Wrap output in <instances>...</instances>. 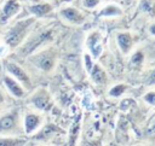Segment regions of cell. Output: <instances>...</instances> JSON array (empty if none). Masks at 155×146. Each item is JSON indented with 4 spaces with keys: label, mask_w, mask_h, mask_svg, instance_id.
<instances>
[{
    "label": "cell",
    "mask_w": 155,
    "mask_h": 146,
    "mask_svg": "<svg viewBox=\"0 0 155 146\" xmlns=\"http://www.w3.org/2000/svg\"><path fill=\"white\" fill-rule=\"evenodd\" d=\"M85 59H86V66H87V69H91V59L88 58V56H86Z\"/></svg>",
    "instance_id": "22"
},
{
    "label": "cell",
    "mask_w": 155,
    "mask_h": 146,
    "mask_svg": "<svg viewBox=\"0 0 155 146\" xmlns=\"http://www.w3.org/2000/svg\"><path fill=\"white\" fill-rule=\"evenodd\" d=\"M29 11H30L33 14H36V16H44V14H46L47 12L51 11V6H50L48 4L33 5V6H29Z\"/></svg>",
    "instance_id": "12"
},
{
    "label": "cell",
    "mask_w": 155,
    "mask_h": 146,
    "mask_svg": "<svg viewBox=\"0 0 155 146\" xmlns=\"http://www.w3.org/2000/svg\"><path fill=\"white\" fill-rule=\"evenodd\" d=\"M2 83L4 86L7 88L8 93L12 94L13 97L16 98H22L24 95V89L23 87L21 86V83L15 78L12 77L10 74H4L2 75Z\"/></svg>",
    "instance_id": "6"
},
{
    "label": "cell",
    "mask_w": 155,
    "mask_h": 146,
    "mask_svg": "<svg viewBox=\"0 0 155 146\" xmlns=\"http://www.w3.org/2000/svg\"><path fill=\"white\" fill-rule=\"evenodd\" d=\"M117 13H120V10H117L116 7H114V6H109V7H107L105 10H103L102 12H101V14L102 16H111V14H117Z\"/></svg>",
    "instance_id": "16"
},
{
    "label": "cell",
    "mask_w": 155,
    "mask_h": 146,
    "mask_svg": "<svg viewBox=\"0 0 155 146\" xmlns=\"http://www.w3.org/2000/svg\"><path fill=\"white\" fill-rule=\"evenodd\" d=\"M40 124V117L34 113H28L24 117V132L27 134L33 133Z\"/></svg>",
    "instance_id": "9"
},
{
    "label": "cell",
    "mask_w": 155,
    "mask_h": 146,
    "mask_svg": "<svg viewBox=\"0 0 155 146\" xmlns=\"http://www.w3.org/2000/svg\"><path fill=\"white\" fill-rule=\"evenodd\" d=\"M155 80V71H154V74H153V76H151V81H154Z\"/></svg>",
    "instance_id": "24"
},
{
    "label": "cell",
    "mask_w": 155,
    "mask_h": 146,
    "mask_svg": "<svg viewBox=\"0 0 155 146\" xmlns=\"http://www.w3.org/2000/svg\"><path fill=\"white\" fill-rule=\"evenodd\" d=\"M117 41H119V45H120V47H121V49H122L124 52L128 49L130 43H131V37H130V35H127V34H120V35L117 36Z\"/></svg>",
    "instance_id": "14"
},
{
    "label": "cell",
    "mask_w": 155,
    "mask_h": 146,
    "mask_svg": "<svg viewBox=\"0 0 155 146\" xmlns=\"http://www.w3.org/2000/svg\"><path fill=\"white\" fill-rule=\"evenodd\" d=\"M5 101H6V95H5L4 90H1V89H0V110L2 109V106H4Z\"/></svg>",
    "instance_id": "19"
},
{
    "label": "cell",
    "mask_w": 155,
    "mask_h": 146,
    "mask_svg": "<svg viewBox=\"0 0 155 146\" xmlns=\"http://www.w3.org/2000/svg\"><path fill=\"white\" fill-rule=\"evenodd\" d=\"M4 65H5V70L7 71V74H10L12 77H15L23 86L30 87V78H29L28 74L17 63L11 62V60H5Z\"/></svg>",
    "instance_id": "4"
},
{
    "label": "cell",
    "mask_w": 155,
    "mask_h": 146,
    "mask_svg": "<svg viewBox=\"0 0 155 146\" xmlns=\"http://www.w3.org/2000/svg\"><path fill=\"white\" fill-rule=\"evenodd\" d=\"M145 100L151 104H155V93H150V94L145 95Z\"/></svg>",
    "instance_id": "20"
},
{
    "label": "cell",
    "mask_w": 155,
    "mask_h": 146,
    "mask_svg": "<svg viewBox=\"0 0 155 146\" xmlns=\"http://www.w3.org/2000/svg\"><path fill=\"white\" fill-rule=\"evenodd\" d=\"M142 60H143V56H142V53H140V52H138L137 54H134V56L132 57V62H133V63H136V64L142 63Z\"/></svg>",
    "instance_id": "18"
},
{
    "label": "cell",
    "mask_w": 155,
    "mask_h": 146,
    "mask_svg": "<svg viewBox=\"0 0 155 146\" xmlns=\"http://www.w3.org/2000/svg\"><path fill=\"white\" fill-rule=\"evenodd\" d=\"M34 23V18H27L16 22L12 27L7 29V31L4 35V42L10 48H16L21 46L25 36L28 35V31Z\"/></svg>",
    "instance_id": "1"
},
{
    "label": "cell",
    "mask_w": 155,
    "mask_h": 146,
    "mask_svg": "<svg viewBox=\"0 0 155 146\" xmlns=\"http://www.w3.org/2000/svg\"><path fill=\"white\" fill-rule=\"evenodd\" d=\"M30 101L34 104V106H36L40 110H48L51 107L50 99H48V97L46 95V93L44 90H40L36 94H34L31 97Z\"/></svg>",
    "instance_id": "8"
},
{
    "label": "cell",
    "mask_w": 155,
    "mask_h": 146,
    "mask_svg": "<svg viewBox=\"0 0 155 146\" xmlns=\"http://www.w3.org/2000/svg\"><path fill=\"white\" fill-rule=\"evenodd\" d=\"M92 77L96 82H103L104 81V72L101 70V68H98L96 65L92 70Z\"/></svg>",
    "instance_id": "15"
},
{
    "label": "cell",
    "mask_w": 155,
    "mask_h": 146,
    "mask_svg": "<svg viewBox=\"0 0 155 146\" xmlns=\"http://www.w3.org/2000/svg\"><path fill=\"white\" fill-rule=\"evenodd\" d=\"M124 89H125V87L120 84V86H117V87L113 88V89L110 90V94H111V95H114V97H115V95H120V94L124 92Z\"/></svg>",
    "instance_id": "17"
},
{
    "label": "cell",
    "mask_w": 155,
    "mask_h": 146,
    "mask_svg": "<svg viewBox=\"0 0 155 146\" xmlns=\"http://www.w3.org/2000/svg\"><path fill=\"white\" fill-rule=\"evenodd\" d=\"M21 5L17 0H6L0 10V25H6L7 22L19 12Z\"/></svg>",
    "instance_id": "5"
},
{
    "label": "cell",
    "mask_w": 155,
    "mask_h": 146,
    "mask_svg": "<svg viewBox=\"0 0 155 146\" xmlns=\"http://www.w3.org/2000/svg\"><path fill=\"white\" fill-rule=\"evenodd\" d=\"M62 16L64 18H67L68 21L73 22V23H80L82 21L81 14L76 10H74V8H65V10H63L62 11Z\"/></svg>",
    "instance_id": "10"
},
{
    "label": "cell",
    "mask_w": 155,
    "mask_h": 146,
    "mask_svg": "<svg viewBox=\"0 0 155 146\" xmlns=\"http://www.w3.org/2000/svg\"><path fill=\"white\" fill-rule=\"evenodd\" d=\"M97 2H98V0H85V5L86 6H90V7L97 5Z\"/></svg>",
    "instance_id": "21"
},
{
    "label": "cell",
    "mask_w": 155,
    "mask_h": 146,
    "mask_svg": "<svg viewBox=\"0 0 155 146\" xmlns=\"http://www.w3.org/2000/svg\"><path fill=\"white\" fill-rule=\"evenodd\" d=\"M19 128V112L18 110H11L0 116V135L11 136Z\"/></svg>",
    "instance_id": "2"
},
{
    "label": "cell",
    "mask_w": 155,
    "mask_h": 146,
    "mask_svg": "<svg viewBox=\"0 0 155 146\" xmlns=\"http://www.w3.org/2000/svg\"><path fill=\"white\" fill-rule=\"evenodd\" d=\"M98 39H99L98 34L94 33V34H92V35L88 37V40H87V45H88L90 49L92 51L93 56H96V57H97V56L99 54V52H101V47L98 46Z\"/></svg>",
    "instance_id": "13"
},
{
    "label": "cell",
    "mask_w": 155,
    "mask_h": 146,
    "mask_svg": "<svg viewBox=\"0 0 155 146\" xmlns=\"http://www.w3.org/2000/svg\"><path fill=\"white\" fill-rule=\"evenodd\" d=\"M33 60L35 62V64H36L40 69L46 70V71L51 70L52 66H53V58H52V56H51L48 52H44V53L36 54V56L33 58Z\"/></svg>",
    "instance_id": "7"
},
{
    "label": "cell",
    "mask_w": 155,
    "mask_h": 146,
    "mask_svg": "<svg viewBox=\"0 0 155 146\" xmlns=\"http://www.w3.org/2000/svg\"><path fill=\"white\" fill-rule=\"evenodd\" d=\"M150 31H151L153 34H155V25H153V27L150 28Z\"/></svg>",
    "instance_id": "23"
},
{
    "label": "cell",
    "mask_w": 155,
    "mask_h": 146,
    "mask_svg": "<svg viewBox=\"0 0 155 146\" xmlns=\"http://www.w3.org/2000/svg\"><path fill=\"white\" fill-rule=\"evenodd\" d=\"M23 144H25V141L22 139L7 136V135H0V146H17Z\"/></svg>",
    "instance_id": "11"
},
{
    "label": "cell",
    "mask_w": 155,
    "mask_h": 146,
    "mask_svg": "<svg viewBox=\"0 0 155 146\" xmlns=\"http://www.w3.org/2000/svg\"><path fill=\"white\" fill-rule=\"evenodd\" d=\"M51 39V31L47 30V31H44V33H39L36 36L34 37H30L27 42H24L19 49H18V53L19 56L22 57H25V56H29L30 53H33L40 45H42L45 41L50 40Z\"/></svg>",
    "instance_id": "3"
}]
</instances>
